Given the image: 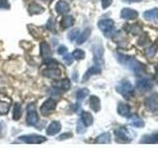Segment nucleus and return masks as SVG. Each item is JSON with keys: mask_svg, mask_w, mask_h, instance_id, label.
Wrapping results in <instances>:
<instances>
[{"mask_svg": "<svg viewBox=\"0 0 158 148\" xmlns=\"http://www.w3.org/2000/svg\"><path fill=\"white\" fill-rule=\"evenodd\" d=\"M117 59L118 62L122 63L123 66L127 67L133 73H135L136 75H140L141 73L144 72V66H143V64L140 63L135 57L127 56H125V54H122V53H118Z\"/></svg>", "mask_w": 158, "mask_h": 148, "instance_id": "1", "label": "nucleus"}, {"mask_svg": "<svg viewBox=\"0 0 158 148\" xmlns=\"http://www.w3.org/2000/svg\"><path fill=\"white\" fill-rule=\"evenodd\" d=\"M117 91L122 94L126 99H130L135 94V87L132 86V84L130 81L125 80L118 83V85L117 86Z\"/></svg>", "mask_w": 158, "mask_h": 148, "instance_id": "2", "label": "nucleus"}, {"mask_svg": "<svg viewBox=\"0 0 158 148\" xmlns=\"http://www.w3.org/2000/svg\"><path fill=\"white\" fill-rule=\"evenodd\" d=\"M114 21L111 19H104L98 23V27L106 37H111L114 31Z\"/></svg>", "mask_w": 158, "mask_h": 148, "instance_id": "3", "label": "nucleus"}, {"mask_svg": "<svg viewBox=\"0 0 158 148\" xmlns=\"http://www.w3.org/2000/svg\"><path fill=\"white\" fill-rule=\"evenodd\" d=\"M116 140L118 142H130L132 139V136L126 127H120L115 130Z\"/></svg>", "mask_w": 158, "mask_h": 148, "instance_id": "4", "label": "nucleus"}, {"mask_svg": "<svg viewBox=\"0 0 158 148\" xmlns=\"http://www.w3.org/2000/svg\"><path fill=\"white\" fill-rule=\"evenodd\" d=\"M144 106L148 111L155 112L158 110V93H152L144 100Z\"/></svg>", "mask_w": 158, "mask_h": 148, "instance_id": "5", "label": "nucleus"}, {"mask_svg": "<svg viewBox=\"0 0 158 148\" xmlns=\"http://www.w3.org/2000/svg\"><path fill=\"white\" fill-rule=\"evenodd\" d=\"M19 139L23 142H25V143H29V144H41V143H43L47 140V138L44 136H42V135L31 134V135L20 136Z\"/></svg>", "mask_w": 158, "mask_h": 148, "instance_id": "6", "label": "nucleus"}, {"mask_svg": "<svg viewBox=\"0 0 158 148\" xmlns=\"http://www.w3.org/2000/svg\"><path fill=\"white\" fill-rule=\"evenodd\" d=\"M135 86L138 89V91L144 93V92L151 90L153 88V83L150 79H148V78H141V79H138L136 81Z\"/></svg>", "mask_w": 158, "mask_h": 148, "instance_id": "7", "label": "nucleus"}, {"mask_svg": "<svg viewBox=\"0 0 158 148\" xmlns=\"http://www.w3.org/2000/svg\"><path fill=\"white\" fill-rule=\"evenodd\" d=\"M38 113L36 107L34 104H30L28 106V115H27V122L29 125H35L38 122Z\"/></svg>", "mask_w": 158, "mask_h": 148, "instance_id": "8", "label": "nucleus"}, {"mask_svg": "<svg viewBox=\"0 0 158 148\" xmlns=\"http://www.w3.org/2000/svg\"><path fill=\"white\" fill-rule=\"evenodd\" d=\"M56 103L52 99H48V100L43 104V106L41 107V112L43 115H48L52 111L56 110Z\"/></svg>", "mask_w": 158, "mask_h": 148, "instance_id": "9", "label": "nucleus"}, {"mask_svg": "<svg viewBox=\"0 0 158 148\" xmlns=\"http://www.w3.org/2000/svg\"><path fill=\"white\" fill-rule=\"evenodd\" d=\"M44 75L52 78V79H58L61 75V71L56 66H52V67H48L46 70L44 71Z\"/></svg>", "mask_w": 158, "mask_h": 148, "instance_id": "10", "label": "nucleus"}, {"mask_svg": "<svg viewBox=\"0 0 158 148\" xmlns=\"http://www.w3.org/2000/svg\"><path fill=\"white\" fill-rule=\"evenodd\" d=\"M138 16V13L137 11L131 8H123L121 12V17L123 19H126V20H132V19H135Z\"/></svg>", "mask_w": 158, "mask_h": 148, "instance_id": "11", "label": "nucleus"}, {"mask_svg": "<svg viewBox=\"0 0 158 148\" xmlns=\"http://www.w3.org/2000/svg\"><path fill=\"white\" fill-rule=\"evenodd\" d=\"M118 115L122 117H128L131 116V108L127 104L120 102L118 105Z\"/></svg>", "mask_w": 158, "mask_h": 148, "instance_id": "12", "label": "nucleus"}, {"mask_svg": "<svg viewBox=\"0 0 158 148\" xmlns=\"http://www.w3.org/2000/svg\"><path fill=\"white\" fill-rule=\"evenodd\" d=\"M139 142L142 144H155V143H158V132L152 133L149 135H144L139 140Z\"/></svg>", "mask_w": 158, "mask_h": 148, "instance_id": "13", "label": "nucleus"}, {"mask_svg": "<svg viewBox=\"0 0 158 148\" xmlns=\"http://www.w3.org/2000/svg\"><path fill=\"white\" fill-rule=\"evenodd\" d=\"M60 130H61L60 122L57 121H54L47 128V134L48 135H54V134H56L57 132L60 131Z\"/></svg>", "mask_w": 158, "mask_h": 148, "instance_id": "14", "label": "nucleus"}, {"mask_svg": "<svg viewBox=\"0 0 158 148\" xmlns=\"http://www.w3.org/2000/svg\"><path fill=\"white\" fill-rule=\"evenodd\" d=\"M69 5L67 2L63 1V0H59V1L56 4V10L59 14H65L69 12Z\"/></svg>", "mask_w": 158, "mask_h": 148, "instance_id": "15", "label": "nucleus"}, {"mask_svg": "<svg viewBox=\"0 0 158 148\" xmlns=\"http://www.w3.org/2000/svg\"><path fill=\"white\" fill-rule=\"evenodd\" d=\"M143 17L148 21H156V20H158V8L147 10L143 13Z\"/></svg>", "mask_w": 158, "mask_h": 148, "instance_id": "16", "label": "nucleus"}, {"mask_svg": "<svg viewBox=\"0 0 158 148\" xmlns=\"http://www.w3.org/2000/svg\"><path fill=\"white\" fill-rule=\"evenodd\" d=\"M41 54L44 58H48V57H52V49L49 47L48 44L46 42H43L41 43Z\"/></svg>", "mask_w": 158, "mask_h": 148, "instance_id": "17", "label": "nucleus"}, {"mask_svg": "<svg viewBox=\"0 0 158 148\" xmlns=\"http://www.w3.org/2000/svg\"><path fill=\"white\" fill-rule=\"evenodd\" d=\"M90 107L95 113L100 111L101 102H100V99H99L97 96H91L90 97Z\"/></svg>", "mask_w": 158, "mask_h": 148, "instance_id": "18", "label": "nucleus"}, {"mask_svg": "<svg viewBox=\"0 0 158 148\" xmlns=\"http://www.w3.org/2000/svg\"><path fill=\"white\" fill-rule=\"evenodd\" d=\"M81 121L84 123L85 126H89L93 123V117L90 113L88 112H82L81 113Z\"/></svg>", "mask_w": 158, "mask_h": 148, "instance_id": "19", "label": "nucleus"}, {"mask_svg": "<svg viewBox=\"0 0 158 148\" xmlns=\"http://www.w3.org/2000/svg\"><path fill=\"white\" fill-rule=\"evenodd\" d=\"M101 72V68L99 67L98 65L92 66L91 68H89L87 72L85 73V75L83 76V80H87V79L90 77L91 75H95V74H99Z\"/></svg>", "mask_w": 158, "mask_h": 148, "instance_id": "20", "label": "nucleus"}, {"mask_svg": "<svg viewBox=\"0 0 158 148\" xmlns=\"http://www.w3.org/2000/svg\"><path fill=\"white\" fill-rule=\"evenodd\" d=\"M90 34H91V30L90 29H86V30H84V31L79 35V37L77 39V43L78 44H81L83 43L84 42H86L88 38L90 37Z\"/></svg>", "mask_w": 158, "mask_h": 148, "instance_id": "21", "label": "nucleus"}, {"mask_svg": "<svg viewBox=\"0 0 158 148\" xmlns=\"http://www.w3.org/2000/svg\"><path fill=\"white\" fill-rule=\"evenodd\" d=\"M44 11V7H42L41 5H39V4H36V3H33L30 5V7H29V12L30 14H42L43 12Z\"/></svg>", "mask_w": 158, "mask_h": 148, "instance_id": "22", "label": "nucleus"}, {"mask_svg": "<svg viewBox=\"0 0 158 148\" xmlns=\"http://www.w3.org/2000/svg\"><path fill=\"white\" fill-rule=\"evenodd\" d=\"M130 122L132 126L135 127H142L144 126V121H143L141 118L138 116H132L130 120Z\"/></svg>", "mask_w": 158, "mask_h": 148, "instance_id": "23", "label": "nucleus"}, {"mask_svg": "<svg viewBox=\"0 0 158 148\" xmlns=\"http://www.w3.org/2000/svg\"><path fill=\"white\" fill-rule=\"evenodd\" d=\"M73 24H74V19L72 16H64L60 22V25L64 29L73 26Z\"/></svg>", "mask_w": 158, "mask_h": 148, "instance_id": "24", "label": "nucleus"}, {"mask_svg": "<svg viewBox=\"0 0 158 148\" xmlns=\"http://www.w3.org/2000/svg\"><path fill=\"white\" fill-rule=\"evenodd\" d=\"M97 143H109L111 141V135L109 132H105V133H102V134L99 135L96 140Z\"/></svg>", "mask_w": 158, "mask_h": 148, "instance_id": "25", "label": "nucleus"}, {"mask_svg": "<svg viewBox=\"0 0 158 148\" xmlns=\"http://www.w3.org/2000/svg\"><path fill=\"white\" fill-rule=\"evenodd\" d=\"M70 86H71V84H70V81H69L68 79H64V80H62L59 83L56 84V87L57 89H62V90H64V91L69 90Z\"/></svg>", "mask_w": 158, "mask_h": 148, "instance_id": "26", "label": "nucleus"}, {"mask_svg": "<svg viewBox=\"0 0 158 148\" xmlns=\"http://www.w3.org/2000/svg\"><path fill=\"white\" fill-rule=\"evenodd\" d=\"M22 116V113H21V106L19 105L18 103L15 104L14 109H13V120L14 121H18L20 117Z\"/></svg>", "mask_w": 158, "mask_h": 148, "instance_id": "27", "label": "nucleus"}, {"mask_svg": "<svg viewBox=\"0 0 158 148\" xmlns=\"http://www.w3.org/2000/svg\"><path fill=\"white\" fill-rule=\"evenodd\" d=\"M88 95H89V90L86 88L80 89V90H78V92L76 93L77 100H79V101L84 100V99H85Z\"/></svg>", "mask_w": 158, "mask_h": 148, "instance_id": "28", "label": "nucleus"}, {"mask_svg": "<svg viewBox=\"0 0 158 148\" xmlns=\"http://www.w3.org/2000/svg\"><path fill=\"white\" fill-rule=\"evenodd\" d=\"M72 56L73 58L77 59V60H80V59H83L85 57V52H84L82 49H75V51L72 52Z\"/></svg>", "mask_w": 158, "mask_h": 148, "instance_id": "29", "label": "nucleus"}, {"mask_svg": "<svg viewBox=\"0 0 158 148\" xmlns=\"http://www.w3.org/2000/svg\"><path fill=\"white\" fill-rule=\"evenodd\" d=\"M156 51H157L156 46H150V47H148L145 49V54H146L148 57H153V56H155Z\"/></svg>", "mask_w": 158, "mask_h": 148, "instance_id": "30", "label": "nucleus"}, {"mask_svg": "<svg viewBox=\"0 0 158 148\" xmlns=\"http://www.w3.org/2000/svg\"><path fill=\"white\" fill-rule=\"evenodd\" d=\"M10 109V105L6 102H0V113L1 115H5L7 113Z\"/></svg>", "mask_w": 158, "mask_h": 148, "instance_id": "31", "label": "nucleus"}, {"mask_svg": "<svg viewBox=\"0 0 158 148\" xmlns=\"http://www.w3.org/2000/svg\"><path fill=\"white\" fill-rule=\"evenodd\" d=\"M63 60L67 65H70V64L73 62V56H70V54H64L63 56Z\"/></svg>", "mask_w": 158, "mask_h": 148, "instance_id": "32", "label": "nucleus"}, {"mask_svg": "<svg viewBox=\"0 0 158 148\" xmlns=\"http://www.w3.org/2000/svg\"><path fill=\"white\" fill-rule=\"evenodd\" d=\"M78 30L77 29H75V30H72V31L68 34V38H69V39L70 41H74V39H76V37H77V35H78Z\"/></svg>", "mask_w": 158, "mask_h": 148, "instance_id": "33", "label": "nucleus"}, {"mask_svg": "<svg viewBox=\"0 0 158 148\" xmlns=\"http://www.w3.org/2000/svg\"><path fill=\"white\" fill-rule=\"evenodd\" d=\"M131 26V31L133 35H137V34H139L141 32V30L139 27H137L136 25H130Z\"/></svg>", "mask_w": 158, "mask_h": 148, "instance_id": "34", "label": "nucleus"}, {"mask_svg": "<svg viewBox=\"0 0 158 148\" xmlns=\"http://www.w3.org/2000/svg\"><path fill=\"white\" fill-rule=\"evenodd\" d=\"M0 8L9 9L10 8V4L8 2V0H0Z\"/></svg>", "mask_w": 158, "mask_h": 148, "instance_id": "35", "label": "nucleus"}, {"mask_svg": "<svg viewBox=\"0 0 158 148\" xmlns=\"http://www.w3.org/2000/svg\"><path fill=\"white\" fill-rule=\"evenodd\" d=\"M101 2H102V7H103V9H107L109 6H111L113 0H101Z\"/></svg>", "mask_w": 158, "mask_h": 148, "instance_id": "36", "label": "nucleus"}, {"mask_svg": "<svg viewBox=\"0 0 158 148\" xmlns=\"http://www.w3.org/2000/svg\"><path fill=\"white\" fill-rule=\"evenodd\" d=\"M71 133L70 132H66V133H63V134H61L60 136H59L58 138H57V139L58 140H63V139H66V138H69V137H71Z\"/></svg>", "mask_w": 158, "mask_h": 148, "instance_id": "37", "label": "nucleus"}, {"mask_svg": "<svg viewBox=\"0 0 158 148\" xmlns=\"http://www.w3.org/2000/svg\"><path fill=\"white\" fill-rule=\"evenodd\" d=\"M84 130H85V128H84V123L80 121L78 122V125H77V131L78 132H83Z\"/></svg>", "mask_w": 158, "mask_h": 148, "instance_id": "38", "label": "nucleus"}, {"mask_svg": "<svg viewBox=\"0 0 158 148\" xmlns=\"http://www.w3.org/2000/svg\"><path fill=\"white\" fill-rule=\"evenodd\" d=\"M58 51L59 54H64V53L67 52V48L64 47V46H61V47H58V51Z\"/></svg>", "mask_w": 158, "mask_h": 148, "instance_id": "39", "label": "nucleus"}, {"mask_svg": "<svg viewBox=\"0 0 158 148\" xmlns=\"http://www.w3.org/2000/svg\"><path fill=\"white\" fill-rule=\"evenodd\" d=\"M122 1L125 3H137V2H141L142 0H122Z\"/></svg>", "mask_w": 158, "mask_h": 148, "instance_id": "40", "label": "nucleus"}, {"mask_svg": "<svg viewBox=\"0 0 158 148\" xmlns=\"http://www.w3.org/2000/svg\"><path fill=\"white\" fill-rule=\"evenodd\" d=\"M156 81H157V83H158V76L156 77Z\"/></svg>", "mask_w": 158, "mask_h": 148, "instance_id": "41", "label": "nucleus"}, {"mask_svg": "<svg viewBox=\"0 0 158 148\" xmlns=\"http://www.w3.org/2000/svg\"><path fill=\"white\" fill-rule=\"evenodd\" d=\"M156 69H157V70H158V65H157V66H156Z\"/></svg>", "mask_w": 158, "mask_h": 148, "instance_id": "42", "label": "nucleus"}]
</instances>
